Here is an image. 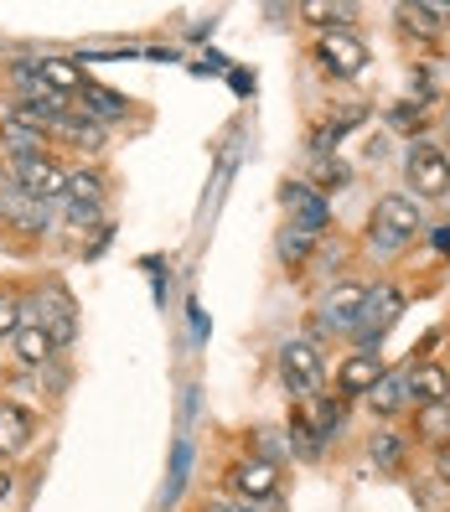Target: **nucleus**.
<instances>
[{"label":"nucleus","instance_id":"obj_6","mask_svg":"<svg viewBox=\"0 0 450 512\" xmlns=\"http://www.w3.org/2000/svg\"><path fill=\"white\" fill-rule=\"evenodd\" d=\"M280 207L290 213V228L311 233V238L326 228V218H332V207H326V197H321L311 182H285V187H280Z\"/></svg>","mask_w":450,"mask_h":512},{"label":"nucleus","instance_id":"obj_23","mask_svg":"<svg viewBox=\"0 0 450 512\" xmlns=\"http://www.w3.org/2000/svg\"><path fill=\"white\" fill-rule=\"evenodd\" d=\"M16 326H21V300L11 285H0V337H16Z\"/></svg>","mask_w":450,"mask_h":512},{"label":"nucleus","instance_id":"obj_10","mask_svg":"<svg viewBox=\"0 0 450 512\" xmlns=\"http://www.w3.org/2000/svg\"><path fill=\"white\" fill-rule=\"evenodd\" d=\"M316 57H321V68L332 73V78H357V73H363V63H368V47L357 42L352 32H326L321 47H316Z\"/></svg>","mask_w":450,"mask_h":512},{"label":"nucleus","instance_id":"obj_1","mask_svg":"<svg viewBox=\"0 0 450 512\" xmlns=\"http://www.w3.org/2000/svg\"><path fill=\"white\" fill-rule=\"evenodd\" d=\"M414 228H425V218H419V202H414V197H404V192L378 197V207H373V244H378L383 254L404 249L409 238H414Z\"/></svg>","mask_w":450,"mask_h":512},{"label":"nucleus","instance_id":"obj_13","mask_svg":"<svg viewBox=\"0 0 450 512\" xmlns=\"http://www.w3.org/2000/svg\"><path fill=\"white\" fill-rule=\"evenodd\" d=\"M450 399V373L440 363H419L409 368V404L430 409V404H445Z\"/></svg>","mask_w":450,"mask_h":512},{"label":"nucleus","instance_id":"obj_2","mask_svg":"<svg viewBox=\"0 0 450 512\" xmlns=\"http://www.w3.org/2000/svg\"><path fill=\"white\" fill-rule=\"evenodd\" d=\"M21 311H32V321L47 331V337L57 347H68L73 342V331H78V316H73V300L63 295V285H42L32 300H26Z\"/></svg>","mask_w":450,"mask_h":512},{"label":"nucleus","instance_id":"obj_7","mask_svg":"<svg viewBox=\"0 0 450 512\" xmlns=\"http://www.w3.org/2000/svg\"><path fill=\"white\" fill-rule=\"evenodd\" d=\"M399 311H404V295L394 290V285H378V290H368V306H363V321L352 326V337L363 342V352H373V342L383 337L388 326L399 321Z\"/></svg>","mask_w":450,"mask_h":512},{"label":"nucleus","instance_id":"obj_21","mask_svg":"<svg viewBox=\"0 0 450 512\" xmlns=\"http://www.w3.org/2000/svg\"><path fill=\"white\" fill-rule=\"evenodd\" d=\"M0 140L11 145V161L16 156H42V130H32V125H21V119H11V114H0Z\"/></svg>","mask_w":450,"mask_h":512},{"label":"nucleus","instance_id":"obj_11","mask_svg":"<svg viewBox=\"0 0 450 512\" xmlns=\"http://www.w3.org/2000/svg\"><path fill=\"white\" fill-rule=\"evenodd\" d=\"M0 213H6L16 228H26V233H42L47 228V202H37V197H26L11 176L0 182Z\"/></svg>","mask_w":450,"mask_h":512},{"label":"nucleus","instance_id":"obj_8","mask_svg":"<svg viewBox=\"0 0 450 512\" xmlns=\"http://www.w3.org/2000/svg\"><path fill=\"white\" fill-rule=\"evenodd\" d=\"M363 306H368V290L363 285H332L316 311V331H352L363 321Z\"/></svg>","mask_w":450,"mask_h":512},{"label":"nucleus","instance_id":"obj_16","mask_svg":"<svg viewBox=\"0 0 450 512\" xmlns=\"http://www.w3.org/2000/svg\"><path fill=\"white\" fill-rule=\"evenodd\" d=\"M383 378V363H378V352H352L347 363L337 368V388L342 394H368V388Z\"/></svg>","mask_w":450,"mask_h":512},{"label":"nucleus","instance_id":"obj_15","mask_svg":"<svg viewBox=\"0 0 450 512\" xmlns=\"http://www.w3.org/2000/svg\"><path fill=\"white\" fill-rule=\"evenodd\" d=\"M78 109H83L88 119H94V125H109V119H125V114H130V99L88 78V83H83V104H78Z\"/></svg>","mask_w":450,"mask_h":512},{"label":"nucleus","instance_id":"obj_17","mask_svg":"<svg viewBox=\"0 0 450 512\" xmlns=\"http://www.w3.org/2000/svg\"><path fill=\"white\" fill-rule=\"evenodd\" d=\"M11 352L21 357V363H26V368H42V363H47V357L57 352V342L47 337V331H42L37 321H21V326H16V337H11Z\"/></svg>","mask_w":450,"mask_h":512},{"label":"nucleus","instance_id":"obj_20","mask_svg":"<svg viewBox=\"0 0 450 512\" xmlns=\"http://www.w3.org/2000/svg\"><path fill=\"white\" fill-rule=\"evenodd\" d=\"M368 404H373V414H399L409 404V373H383L368 388Z\"/></svg>","mask_w":450,"mask_h":512},{"label":"nucleus","instance_id":"obj_22","mask_svg":"<svg viewBox=\"0 0 450 512\" xmlns=\"http://www.w3.org/2000/svg\"><path fill=\"white\" fill-rule=\"evenodd\" d=\"M187 466H192V440H176V450H171V481H166V502H176V492L187 487Z\"/></svg>","mask_w":450,"mask_h":512},{"label":"nucleus","instance_id":"obj_5","mask_svg":"<svg viewBox=\"0 0 450 512\" xmlns=\"http://www.w3.org/2000/svg\"><path fill=\"white\" fill-rule=\"evenodd\" d=\"M280 373H285V383H290V394L316 399V394H321V378H326V363H321L316 342H285V347H280Z\"/></svg>","mask_w":450,"mask_h":512},{"label":"nucleus","instance_id":"obj_32","mask_svg":"<svg viewBox=\"0 0 450 512\" xmlns=\"http://www.w3.org/2000/svg\"><path fill=\"white\" fill-rule=\"evenodd\" d=\"M11 487H16V481H11L6 471H0V502H6V497H11Z\"/></svg>","mask_w":450,"mask_h":512},{"label":"nucleus","instance_id":"obj_31","mask_svg":"<svg viewBox=\"0 0 450 512\" xmlns=\"http://www.w3.org/2000/svg\"><path fill=\"white\" fill-rule=\"evenodd\" d=\"M435 249H440V254H450V223H445V228H435Z\"/></svg>","mask_w":450,"mask_h":512},{"label":"nucleus","instance_id":"obj_19","mask_svg":"<svg viewBox=\"0 0 450 512\" xmlns=\"http://www.w3.org/2000/svg\"><path fill=\"white\" fill-rule=\"evenodd\" d=\"M52 135H63V140H73V145H83V150H99V145H104V125H94V119H88L83 109H73V104H68V114L52 125Z\"/></svg>","mask_w":450,"mask_h":512},{"label":"nucleus","instance_id":"obj_29","mask_svg":"<svg viewBox=\"0 0 450 512\" xmlns=\"http://www.w3.org/2000/svg\"><path fill=\"white\" fill-rule=\"evenodd\" d=\"M300 16H311L316 26H332V21H347V6H300Z\"/></svg>","mask_w":450,"mask_h":512},{"label":"nucleus","instance_id":"obj_4","mask_svg":"<svg viewBox=\"0 0 450 512\" xmlns=\"http://www.w3.org/2000/svg\"><path fill=\"white\" fill-rule=\"evenodd\" d=\"M11 182L26 192V197H37V202H57L68 187V171L57 166L52 156H16L11 161Z\"/></svg>","mask_w":450,"mask_h":512},{"label":"nucleus","instance_id":"obj_28","mask_svg":"<svg viewBox=\"0 0 450 512\" xmlns=\"http://www.w3.org/2000/svg\"><path fill=\"white\" fill-rule=\"evenodd\" d=\"M290 440H295L300 456H321V440L306 430V419H300V414H295V425H290Z\"/></svg>","mask_w":450,"mask_h":512},{"label":"nucleus","instance_id":"obj_24","mask_svg":"<svg viewBox=\"0 0 450 512\" xmlns=\"http://www.w3.org/2000/svg\"><path fill=\"white\" fill-rule=\"evenodd\" d=\"M419 430H425V440H440L450 430V409L445 404H430L425 414H419Z\"/></svg>","mask_w":450,"mask_h":512},{"label":"nucleus","instance_id":"obj_27","mask_svg":"<svg viewBox=\"0 0 450 512\" xmlns=\"http://www.w3.org/2000/svg\"><path fill=\"white\" fill-rule=\"evenodd\" d=\"M399 456H404L399 435H378V440H373V461H378V466H399Z\"/></svg>","mask_w":450,"mask_h":512},{"label":"nucleus","instance_id":"obj_30","mask_svg":"<svg viewBox=\"0 0 450 512\" xmlns=\"http://www.w3.org/2000/svg\"><path fill=\"white\" fill-rule=\"evenodd\" d=\"M435 471H440V481H450V445H440V456H435Z\"/></svg>","mask_w":450,"mask_h":512},{"label":"nucleus","instance_id":"obj_14","mask_svg":"<svg viewBox=\"0 0 450 512\" xmlns=\"http://www.w3.org/2000/svg\"><path fill=\"white\" fill-rule=\"evenodd\" d=\"M233 492L238 497H275L280 492V471L269 461H238L233 466Z\"/></svg>","mask_w":450,"mask_h":512},{"label":"nucleus","instance_id":"obj_9","mask_svg":"<svg viewBox=\"0 0 450 512\" xmlns=\"http://www.w3.org/2000/svg\"><path fill=\"white\" fill-rule=\"evenodd\" d=\"M63 202H68V218H73L78 228L99 223V218H104V182H99L94 171H68Z\"/></svg>","mask_w":450,"mask_h":512},{"label":"nucleus","instance_id":"obj_26","mask_svg":"<svg viewBox=\"0 0 450 512\" xmlns=\"http://www.w3.org/2000/svg\"><path fill=\"white\" fill-rule=\"evenodd\" d=\"M399 16H404V26H414V32H435V16L440 11H430V6H399Z\"/></svg>","mask_w":450,"mask_h":512},{"label":"nucleus","instance_id":"obj_18","mask_svg":"<svg viewBox=\"0 0 450 512\" xmlns=\"http://www.w3.org/2000/svg\"><path fill=\"white\" fill-rule=\"evenodd\" d=\"M37 73H42V83L52 88V94L57 99H68V94H83V68L78 63H68V57H42V63H37Z\"/></svg>","mask_w":450,"mask_h":512},{"label":"nucleus","instance_id":"obj_12","mask_svg":"<svg viewBox=\"0 0 450 512\" xmlns=\"http://www.w3.org/2000/svg\"><path fill=\"white\" fill-rule=\"evenodd\" d=\"M37 435V419L26 414L21 404L11 399H0V456H16V450H26Z\"/></svg>","mask_w":450,"mask_h":512},{"label":"nucleus","instance_id":"obj_25","mask_svg":"<svg viewBox=\"0 0 450 512\" xmlns=\"http://www.w3.org/2000/svg\"><path fill=\"white\" fill-rule=\"evenodd\" d=\"M306 249H311V233H300V228H285L280 233V254L295 264V259H306Z\"/></svg>","mask_w":450,"mask_h":512},{"label":"nucleus","instance_id":"obj_3","mask_svg":"<svg viewBox=\"0 0 450 512\" xmlns=\"http://www.w3.org/2000/svg\"><path fill=\"white\" fill-rule=\"evenodd\" d=\"M404 171H409V187L419 197H445L450 192V156H445V145H435V140H419L409 150Z\"/></svg>","mask_w":450,"mask_h":512}]
</instances>
